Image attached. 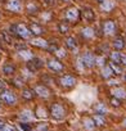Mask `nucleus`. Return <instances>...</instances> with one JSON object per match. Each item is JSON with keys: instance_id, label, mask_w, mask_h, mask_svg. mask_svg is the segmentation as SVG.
<instances>
[{"instance_id": "19", "label": "nucleus", "mask_w": 126, "mask_h": 131, "mask_svg": "<svg viewBox=\"0 0 126 131\" xmlns=\"http://www.w3.org/2000/svg\"><path fill=\"white\" fill-rule=\"evenodd\" d=\"M112 95L113 98H117V99H126V90L123 88H116L112 90Z\"/></svg>"}, {"instance_id": "37", "label": "nucleus", "mask_w": 126, "mask_h": 131, "mask_svg": "<svg viewBox=\"0 0 126 131\" xmlns=\"http://www.w3.org/2000/svg\"><path fill=\"white\" fill-rule=\"evenodd\" d=\"M35 113L37 114V117H45V116H46V112H45V109H43L41 107H37V111H36Z\"/></svg>"}, {"instance_id": "16", "label": "nucleus", "mask_w": 126, "mask_h": 131, "mask_svg": "<svg viewBox=\"0 0 126 131\" xmlns=\"http://www.w3.org/2000/svg\"><path fill=\"white\" fill-rule=\"evenodd\" d=\"M114 8V0H104L103 3H100V9L104 13H109Z\"/></svg>"}, {"instance_id": "34", "label": "nucleus", "mask_w": 126, "mask_h": 131, "mask_svg": "<svg viewBox=\"0 0 126 131\" xmlns=\"http://www.w3.org/2000/svg\"><path fill=\"white\" fill-rule=\"evenodd\" d=\"M13 82H14V86H16V88L22 89V86H23V79H22V77H16V79L13 80Z\"/></svg>"}, {"instance_id": "15", "label": "nucleus", "mask_w": 126, "mask_h": 131, "mask_svg": "<svg viewBox=\"0 0 126 131\" xmlns=\"http://www.w3.org/2000/svg\"><path fill=\"white\" fill-rule=\"evenodd\" d=\"M81 36H82V39H85V40H90V39H93L94 36H95V31H94V28H91V27H84L82 30H81Z\"/></svg>"}, {"instance_id": "14", "label": "nucleus", "mask_w": 126, "mask_h": 131, "mask_svg": "<svg viewBox=\"0 0 126 131\" xmlns=\"http://www.w3.org/2000/svg\"><path fill=\"white\" fill-rule=\"evenodd\" d=\"M125 45H126V42H125V39H123V37H121V36H117V37H114V40L112 41V46H113V49H114L116 51H118V50H122V49L125 48Z\"/></svg>"}, {"instance_id": "49", "label": "nucleus", "mask_w": 126, "mask_h": 131, "mask_svg": "<svg viewBox=\"0 0 126 131\" xmlns=\"http://www.w3.org/2000/svg\"><path fill=\"white\" fill-rule=\"evenodd\" d=\"M0 108H2V102H0Z\"/></svg>"}, {"instance_id": "13", "label": "nucleus", "mask_w": 126, "mask_h": 131, "mask_svg": "<svg viewBox=\"0 0 126 131\" xmlns=\"http://www.w3.org/2000/svg\"><path fill=\"white\" fill-rule=\"evenodd\" d=\"M81 14H82L84 19L88 21V22H93V21L95 19V13H94V10H93L91 8H88V7L84 8L82 12H81Z\"/></svg>"}, {"instance_id": "7", "label": "nucleus", "mask_w": 126, "mask_h": 131, "mask_svg": "<svg viewBox=\"0 0 126 131\" xmlns=\"http://www.w3.org/2000/svg\"><path fill=\"white\" fill-rule=\"evenodd\" d=\"M76 77L74 75H63L62 77H59V84L63 88H72L76 85Z\"/></svg>"}, {"instance_id": "23", "label": "nucleus", "mask_w": 126, "mask_h": 131, "mask_svg": "<svg viewBox=\"0 0 126 131\" xmlns=\"http://www.w3.org/2000/svg\"><path fill=\"white\" fill-rule=\"evenodd\" d=\"M82 122H84V127H85V130H88V131H93V130L95 128V123H94V121H93L91 117H85V118L82 119Z\"/></svg>"}, {"instance_id": "3", "label": "nucleus", "mask_w": 126, "mask_h": 131, "mask_svg": "<svg viewBox=\"0 0 126 131\" xmlns=\"http://www.w3.org/2000/svg\"><path fill=\"white\" fill-rule=\"evenodd\" d=\"M46 66L48 68L55 73H59V72H63V70H65V66H63V63L58 59V58H50L48 59L46 62Z\"/></svg>"}, {"instance_id": "28", "label": "nucleus", "mask_w": 126, "mask_h": 131, "mask_svg": "<svg viewBox=\"0 0 126 131\" xmlns=\"http://www.w3.org/2000/svg\"><path fill=\"white\" fill-rule=\"evenodd\" d=\"M58 30H59V32L62 34V35H65V34H67L68 31H70V25L65 21V22H60L59 25H58Z\"/></svg>"}, {"instance_id": "39", "label": "nucleus", "mask_w": 126, "mask_h": 131, "mask_svg": "<svg viewBox=\"0 0 126 131\" xmlns=\"http://www.w3.org/2000/svg\"><path fill=\"white\" fill-rule=\"evenodd\" d=\"M9 34L12 36H17V25H12L9 27Z\"/></svg>"}, {"instance_id": "32", "label": "nucleus", "mask_w": 126, "mask_h": 131, "mask_svg": "<svg viewBox=\"0 0 126 131\" xmlns=\"http://www.w3.org/2000/svg\"><path fill=\"white\" fill-rule=\"evenodd\" d=\"M2 131H17V127H16L14 125H12V123H7V122H5Z\"/></svg>"}, {"instance_id": "20", "label": "nucleus", "mask_w": 126, "mask_h": 131, "mask_svg": "<svg viewBox=\"0 0 126 131\" xmlns=\"http://www.w3.org/2000/svg\"><path fill=\"white\" fill-rule=\"evenodd\" d=\"M32 118H34V114H32V112L28 111V109H25V111H22V112L19 113V119H21L22 122H28V121H31Z\"/></svg>"}, {"instance_id": "50", "label": "nucleus", "mask_w": 126, "mask_h": 131, "mask_svg": "<svg viewBox=\"0 0 126 131\" xmlns=\"http://www.w3.org/2000/svg\"><path fill=\"white\" fill-rule=\"evenodd\" d=\"M125 80H126V76H125Z\"/></svg>"}, {"instance_id": "45", "label": "nucleus", "mask_w": 126, "mask_h": 131, "mask_svg": "<svg viewBox=\"0 0 126 131\" xmlns=\"http://www.w3.org/2000/svg\"><path fill=\"white\" fill-rule=\"evenodd\" d=\"M17 131H25V130H23V128H22V127L18 125V126H17Z\"/></svg>"}, {"instance_id": "26", "label": "nucleus", "mask_w": 126, "mask_h": 131, "mask_svg": "<svg viewBox=\"0 0 126 131\" xmlns=\"http://www.w3.org/2000/svg\"><path fill=\"white\" fill-rule=\"evenodd\" d=\"M109 60L113 62V63H116V64H120L121 63V54L118 51H116V50L111 51L109 53Z\"/></svg>"}, {"instance_id": "24", "label": "nucleus", "mask_w": 126, "mask_h": 131, "mask_svg": "<svg viewBox=\"0 0 126 131\" xmlns=\"http://www.w3.org/2000/svg\"><path fill=\"white\" fill-rule=\"evenodd\" d=\"M65 42H66V46H67L68 49H71V50H74V49L77 48V40H76L74 36H68V37L65 40Z\"/></svg>"}, {"instance_id": "48", "label": "nucleus", "mask_w": 126, "mask_h": 131, "mask_svg": "<svg viewBox=\"0 0 126 131\" xmlns=\"http://www.w3.org/2000/svg\"><path fill=\"white\" fill-rule=\"evenodd\" d=\"M63 2H70V0H63Z\"/></svg>"}, {"instance_id": "25", "label": "nucleus", "mask_w": 126, "mask_h": 131, "mask_svg": "<svg viewBox=\"0 0 126 131\" xmlns=\"http://www.w3.org/2000/svg\"><path fill=\"white\" fill-rule=\"evenodd\" d=\"M112 76H113V72H112L111 67H109V66H104L103 70H102V77L104 80H111Z\"/></svg>"}, {"instance_id": "47", "label": "nucleus", "mask_w": 126, "mask_h": 131, "mask_svg": "<svg viewBox=\"0 0 126 131\" xmlns=\"http://www.w3.org/2000/svg\"><path fill=\"white\" fill-rule=\"evenodd\" d=\"M123 125H125V127H126V118H125V121H123Z\"/></svg>"}, {"instance_id": "4", "label": "nucleus", "mask_w": 126, "mask_h": 131, "mask_svg": "<svg viewBox=\"0 0 126 131\" xmlns=\"http://www.w3.org/2000/svg\"><path fill=\"white\" fill-rule=\"evenodd\" d=\"M102 30H103V34H104L106 36H113V35L117 32V26H116L114 21L107 19V21L103 22Z\"/></svg>"}, {"instance_id": "29", "label": "nucleus", "mask_w": 126, "mask_h": 131, "mask_svg": "<svg viewBox=\"0 0 126 131\" xmlns=\"http://www.w3.org/2000/svg\"><path fill=\"white\" fill-rule=\"evenodd\" d=\"M109 67H111V70H112V72H113V75H121L122 73V70H121V67L118 64H116V63H113V62H109Z\"/></svg>"}, {"instance_id": "2", "label": "nucleus", "mask_w": 126, "mask_h": 131, "mask_svg": "<svg viewBox=\"0 0 126 131\" xmlns=\"http://www.w3.org/2000/svg\"><path fill=\"white\" fill-rule=\"evenodd\" d=\"M0 98H2V102L7 105H16L17 103V96L14 93H12L10 90H4L0 93Z\"/></svg>"}, {"instance_id": "10", "label": "nucleus", "mask_w": 126, "mask_h": 131, "mask_svg": "<svg viewBox=\"0 0 126 131\" xmlns=\"http://www.w3.org/2000/svg\"><path fill=\"white\" fill-rule=\"evenodd\" d=\"M17 36L21 37V39H28L31 36V32H30V28L23 25V23H19L17 25Z\"/></svg>"}, {"instance_id": "46", "label": "nucleus", "mask_w": 126, "mask_h": 131, "mask_svg": "<svg viewBox=\"0 0 126 131\" xmlns=\"http://www.w3.org/2000/svg\"><path fill=\"white\" fill-rule=\"evenodd\" d=\"M97 2H98V3L100 4V3H103V2H104V0H97Z\"/></svg>"}, {"instance_id": "51", "label": "nucleus", "mask_w": 126, "mask_h": 131, "mask_svg": "<svg viewBox=\"0 0 126 131\" xmlns=\"http://www.w3.org/2000/svg\"><path fill=\"white\" fill-rule=\"evenodd\" d=\"M46 2H48V0H46Z\"/></svg>"}, {"instance_id": "36", "label": "nucleus", "mask_w": 126, "mask_h": 131, "mask_svg": "<svg viewBox=\"0 0 126 131\" xmlns=\"http://www.w3.org/2000/svg\"><path fill=\"white\" fill-rule=\"evenodd\" d=\"M109 103H111V105L114 107V108H118V107L121 105V102H120V99H117V98H112Z\"/></svg>"}, {"instance_id": "35", "label": "nucleus", "mask_w": 126, "mask_h": 131, "mask_svg": "<svg viewBox=\"0 0 126 131\" xmlns=\"http://www.w3.org/2000/svg\"><path fill=\"white\" fill-rule=\"evenodd\" d=\"M55 53H57V57H58V58H62V57H63V58H66V57H67V51H66L65 49L58 48V50H57Z\"/></svg>"}, {"instance_id": "11", "label": "nucleus", "mask_w": 126, "mask_h": 131, "mask_svg": "<svg viewBox=\"0 0 126 131\" xmlns=\"http://www.w3.org/2000/svg\"><path fill=\"white\" fill-rule=\"evenodd\" d=\"M7 9L10 12H21L22 9V3L21 0H8V4H7Z\"/></svg>"}, {"instance_id": "30", "label": "nucleus", "mask_w": 126, "mask_h": 131, "mask_svg": "<svg viewBox=\"0 0 126 131\" xmlns=\"http://www.w3.org/2000/svg\"><path fill=\"white\" fill-rule=\"evenodd\" d=\"M19 55H21L23 59H26L27 62H28L31 58H34V57H32V53H31L30 50H27V49H25V50H21V51H19Z\"/></svg>"}, {"instance_id": "40", "label": "nucleus", "mask_w": 126, "mask_h": 131, "mask_svg": "<svg viewBox=\"0 0 126 131\" xmlns=\"http://www.w3.org/2000/svg\"><path fill=\"white\" fill-rule=\"evenodd\" d=\"M19 126H21V127H22L25 131H30V130H31V127H30V126H28L26 122H21V123H19Z\"/></svg>"}, {"instance_id": "31", "label": "nucleus", "mask_w": 126, "mask_h": 131, "mask_svg": "<svg viewBox=\"0 0 126 131\" xmlns=\"http://www.w3.org/2000/svg\"><path fill=\"white\" fill-rule=\"evenodd\" d=\"M26 10H27L30 14H32V13H36V12H37V7H36V4H34V3H28Z\"/></svg>"}, {"instance_id": "18", "label": "nucleus", "mask_w": 126, "mask_h": 131, "mask_svg": "<svg viewBox=\"0 0 126 131\" xmlns=\"http://www.w3.org/2000/svg\"><path fill=\"white\" fill-rule=\"evenodd\" d=\"M31 45H34V46H36V48H40V49H48V46H49V42L46 41V40H44V39H34L32 41H31Z\"/></svg>"}, {"instance_id": "33", "label": "nucleus", "mask_w": 126, "mask_h": 131, "mask_svg": "<svg viewBox=\"0 0 126 131\" xmlns=\"http://www.w3.org/2000/svg\"><path fill=\"white\" fill-rule=\"evenodd\" d=\"M95 64L99 66V67H104L106 58H104V57H95Z\"/></svg>"}, {"instance_id": "6", "label": "nucleus", "mask_w": 126, "mask_h": 131, "mask_svg": "<svg viewBox=\"0 0 126 131\" xmlns=\"http://www.w3.org/2000/svg\"><path fill=\"white\" fill-rule=\"evenodd\" d=\"M81 60L85 66V68H93L95 66V55L91 51H85L81 55Z\"/></svg>"}, {"instance_id": "8", "label": "nucleus", "mask_w": 126, "mask_h": 131, "mask_svg": "<svg viewBox=\"0 0 126 131\" xmlns=\"http://www.w3.org/2000/svg\"><path fill=\"white\" fill-rule=\"evenodd\" d=\"M34 91L37 96L43 98V99H48L50 96V90L48 89V86L43 85V84H37L35 88H34Z\"/></svg>"}, {"instance_id": "17", "label": "nucleus", "mask_w": 126, "mask_h": 131, "mask_svg": "<svg viewBox=\"0 0 126 131\" xmlns=\"http://www.w3.org/2000/svg\"><path fill=\"white\" fill-rule=\"evenodd\" d=\"M14 72H16V66L13 64V63H5L4 66H3V73L4 75H7V76H12V75H14Z\"/></svg>"}, {"instance_id": "41", "label": "nucleus", "mask_w": 126, "mask_h": 131, "mask_svg": "<svg viewBox=\"0 0 126 131\" xmlns=\"http://www.w3.org/2000/svg\"><path fill=\"white\" fill-rule=\"evenodd\" d=\"M7 89V85H5V82L3 81V80H0V93L2 91H4Z\"/></svg>"}, {"instance_id": "44", "label": "nucleus", "mask_w": 126, "mask_h": 131, "mask_svg": "<svg viewBox=\"0 0 126 131\" xmlns=\"http://www.w3.org/2000/svg\"><path fill=\"white\" fill-rule=\"evenodd\" d=\"M4 123H5L4 121H2V119H0V131L3 130V127H4Z\"/></svg>"}, {"instance_id": "9", "label": "nucleus", "mask_w": 126, "mask_h": 131, "mask_svg": "<svg viewBox=\"0 0 126 131\" xmlns=\"http://www.w3.org/2000/svg\"><path fill=\"white\" fill-rule=\"evenodd\" d=\"M79 14H80V12L77 10V8L71 7V8H68L66 10V21H68V22H76L79 19Z\"/></svg>"}, {"instance_id": "38", "label": "nucleus", "mask_w": 126, "mask_h": 131, "mask_svg": "<svg viewBox=\"0 0 126 131\" xmlns=\"http://www.w3.org/2000/svg\"><path fill=\"white\" fill-rule=\"evenodd\" d=\"M36 131H48V125L46 123H40L36 126Z\"/></svg>"}, {"instance_id": "43", "label": "nucleus", "mask_w": 126, "mask_h": 131, "mask_svg": "<svg viewBox=\"0 0 126 131\" xmlns=\"http://www.w3.org/2000/svg\"><path fill=\"white\" fill-rule=\"evenodd\" d=\"M121 64L126 67V54H121Z\"/></svg>"}, {"instance_id": "1", "label": "nucleus", "mask_w": 126, "mask_h": 131, "mask_svg": "<svg viewBox=\"0 0 126 131\" xmlns=\"http://www.w3.org/2000/svg\"><path fill=\"white\" fill-rule=\"evenodd\" d=\"M50 116H51V118H54V119H63L66 117V109H65V107H63L62 104H59V103H53L51 104V107H50Z\"/></svg>"}, {"instance_id": "42", "label": "nucleus", "mask_w": 126, "mask_h": 131, "mask_svg": "<svg viewBox=\"0 0 126 131\" xmlns=\"http://www.w3.org/2000/svg\"><path fill=\"white\" fill-rule=\"evenodd\" d=\"M108 85L109 86H117L118 85V81L117 80H108Z\"/></svg>"}, {"instance_id": "21", "label": "nucleus", "mask_w": 126, "mask_h": 131, "mask_svg": "<svg viewBox=\"0 0 126 131\" xmlns=\"http://www.w3.org/2000/svg\"><path fill=\"white\" fill-rule=\"evenodd\" d=\"M35 96H36V94H35L34 89H23L22 90V98L25 100H32Z\"/></svg>"}, {"instance_id": "12", "label": "nucleus", "mask_w": 126, "mask_h": 131, "mask_svg": "<svg viewBox=\"0 0 126 131\" xmlns=\"http://www.w3.org/2000/svg\"><path fill=\"white\" fill-rule=\"evenodd\" d=\"M30 32H31V35L39 37V36H41V35L44 34V28H43L41 25H39V23H36V22H32V23L30 25Z\"/></svg>"}, {"instance_id": "5", "label": "nucleus", "mask_w": 126, "mask_h": 131, "mask_svg": "<svg viewBox=\"0 0 126 131\" xmlns=\"http://www.w3.org/2000/svg\"><path fill=\"white\" fill-rule=\"evenodd\" d=\"M27 68H28V71L30 72H36V71H39V70H41L43 67H44V62H43V59H40V58H37V57H34V58H31L28 62H27Z\"/></svg>"}, {"instance_id": "22", "label": "nucleus", "mask_w": 126, "mask_h": 131, "mask_svg": "<svg viewBox=\"0 0 126 131\" xmlns=\"http://www.w3.org/2000/svg\"><path fill=\"white\" fill-rule=\"evenodd\" d=\"M93 121H94V123H95V126H98V127H103V126H106V118H104V116H100V114H94L93 117Z\"/></svg>"}, {"instance_id": "27", "label": "nucleus", "mask_w": 126, "mask_h": 131, "mask_svg": "<svg viewBox=\"0 0 126 131\" xmlns=\"http://www.w3.org/2000/svg\"><path fill=\"white\" fill-rule=\"evenodd\" d=\"M94 112H95V114L104 116V114L107 113V107H106L103 103H98V104L94 107Z\"/></svg>"}]
</instances>
